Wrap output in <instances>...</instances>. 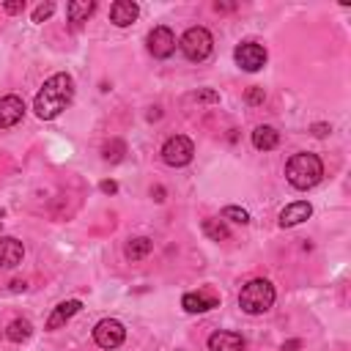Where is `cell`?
Masks as SVG:
<instances>
[{"label":"cell","instance_id":"1","mask_svg":"<svg viewBox=\"0 0 351 351\" xmlns=\"http://www.w3.org/2000/svg\"><path fill=\"white\" fill-rule=\"evenodd\" d=\"M71 99H74V80H71V74L60 71V74H52L44 82V88L36 93L33 110L41 121H52L71 104Z\"/></svg>","mask_w":351,"mask_h":351},{"label":"cell","instance_id":"2","mask_svg":"<svg viewBox=\"0 0 351 351\" xmlns=\"http://www.w3.org/2000/svg\"><path fill=\"white\" fill-rule=\"evenodd\" d=\"M285 178L293 189H310L324 178V162L318 159V154L310 151L293 154L285 165Z\"/></svg>","mask_w":351,"mask_h":351},{"label":"cell","instance_id":"3","mask_svg":"<svg viewBox=\"0 0 351 351\" xmlns=\"http://www.w3.org/2000/svg\"><path fill=\"white\" fill-rule=\"evenodd\" d=\"M274 304V285L263 277L258 280H250L244 282L241 293H239V307L247 313V315H261L266 313L269 307Z\"/></svg>","mask_w":351,"mask_h":351},{"label":"cell","instance_id":"4","mask_svg":"<svg viewBox=\"0 0 351 351\" xmlns=\"http://www.w3.org/2000/svg\"><path fill=\"white\" fill-rule=\"evenodd\" d=\"M178 47H181V52H184L189 60L200 63V60H206V58L211 55L214 38H211V33H208L206 27H189V30L181 36Z\"/></svg>","mask_w":351,"mask_h":351},{"label":"cell","instance_id":"5","mask_svg":"<svg viewBox=\"0 0 351 351\" xmlns=\"http://www.w3.org/2000/svg\"><path fill=\"white\" fill-rule=\"evenodd\" d=\"M159 154H162V162H165V165H170V167H184V165L192 162V156H195V145H192L189 137H184V134H173V137L165 140V145H162Z\"/></svg>","mask_w":351,"mask_h":351},{"label":"cell","instance_id":"6","mask_svg":"<svg viewBox=\"0 0 351 351\" xmlns=\"http://www.w3.org/2000/svg\"><path fill=\"white\" fill-rule=\"evenodd\" d=\"M93 340H96V346H101V348H118V346L126 340V329H123L121 321L104 318V321H99V324L93 326Z\"/></svg>","mask_w":351,"mask_h":351},{"label":"cell","instance_id":"7","mask_svg":"<svg viewBox=\"0 0 351 351\" xmlns=\"http://www.w3.org/2000/svg\"><path fill=\"white\" fill-rule=\"evenodd\" d=\"M233 58H236L239 69H244V71H261L266 66V49L261 44H255V41L239 44L233 49Z\"/></svg>","mask_w":351,"mask_h":351},{"label":"cell","instance_id":"8","mask_svg":"<svg viewBox=\"0 0 351 351\" xmlns=\"http://www.w3.org/2000/svg\"><path fill=\"white\" fill-rule=\"evenodd\" d=\"M145 44H148V52H151L154 58H170V55H173V49H176V36H173V30H170V27L156 25V27L148 33Z\"/></svg>","mask_w":351,"mask_h":351},{"label":"cell","instance_id":"9","mask_svg":"<svg viewBox=\"0 0 351 351\" xmlns=\"http://www.w3.org/2000/svg\"><path fill=\"white\" fill-rule=\"evenodd\" d=\"M219 304V296L211 293V291H189L181 296V307L186 313H208Z\"/></svg>","mask_w":351,"mask_h":351},{"label":"cell","instance_id":"10","mask_svg":"<svg viewBox=\"0 0 351 351\" xmlns=\"http://www.w3.org/2000/svg\"><path fill=\"white\" fill-rule=\"evenodd\" d=\"M25 118V101L19 96L0 99V129H11Z\"/></svg>","mask_w":351,"mask_h":351},{"label":"cell","instance_id":"11","mask_svg":"<svg viewBox=\"0 0 351 351\" xmlns=\"http://www.w3.org/2000/svg\"><path fill=\"white\" fill-rule=\"evenodd\" d=\"M22 255H25V247L19 239H14V236L0 239V266L3 269H14L16 263H22Z\"/></svg>","mask_w":351,"mask_h":351},{"label":"cell","instance_id":"12","mask_svg":"<svg viewBox=\"0 0 351 351\" xmlns=\"http://www.w3.org/2000/svg\"><path fill=\"white\" fill-rule=\"evenodd\" d=\"M137 14H140V8L132 0H115L110 5V22L118 25V27H129L137 19Z\"/></svg>","mask_w":351,"mask_h":351},{"label":"cell","instance_id":"13","mask_svg":"<svg viewBox=\"0 0 351 351\" xmlns=\"http://www.w3.org/2000/svg\"><path fill=\"white\" fill-rule=\"evenodd\" d=\"M310 214H313V206H310L307 200H296V203H288V206L280 211V225H282V228H293V225L304 222Z\"/></svg>","mask_w":351,"mask_h":351},{"label":"cell","instance_id":"14","mask_svg":"<svg viewBox=\"0 0 351 351\" xmlns=\"http://www.w3.org/2000/svg\"><path fill=\"white\" fill-rule=\"evenodd\" d=\"M208 351H244V337L236 332H214L208 337Z\"/></svg>","mask_w":351,"mask_h":351},{"label":"cell","instance_id":"15","mask_svg":"<svg viewBox=\"0 0 351 351\" xmlns=\"http://www.w3.org/2000/svg\"><path fill=\"white\" fill-rule=\"evenodd\" d=\"M80 299H69V302H60L55 310H52V315L47 318V329H60L71 315H77L80 313Z\"/></svg>","mask_w":351,"mask_h":351},{"label":"cell","instance_id":"16","mask_svg":"<svg viewBox=\"0 0 351 351\" xmlns=\"http://www.w3.org/2000/svg\"><path fill=\"white\" fill-rule=\"evenodd\" d=\"M277 143H280V132H277L274 126H255V132H252V145H255L258 151H271V148H277Z\"/></svg>","mask_w":351,"mask_h":351},{"label":"cell","instance_id":"17","mask_svg":"<svg viewBox=\"0 0 351 351\" xmlns=\"http://www.w3.org/2000/svg\"><path fill=\"white\" fill-rule=\"evenodd\" d=\"M96 11V3L93 0H71L69 5H66V14H69V22H74V25H80V22H85L90 14Z\"/></svg>","mask_w":351,"mask_h":351},{"label":"cell","instance_id":"18","mask_svg":"<svg viewBox=\"0 0 351 351\" xmlns=\"http://www.w3.org/2000/svg\"><path fill=\"white\" fill-rule=\"evenodd\" d=\"M151 247H154V241L151 239H145V236H137V239H129V244H126V258L129 261H143L148 252H151Z\"/></svg>","mask_w":351,"mask_h":351},{"label":"cell","instance_id":"19","mask_svg":"<svg viewBox=\"0 0 351 351\" xmlns=\"http://www.w3.org/2000/svg\"><path fill=\"white\" fill-rule=\"evenodd\" d=\"M30 332H33V324H30L27 318H14V321L5 326V337H8V340H14V343L27 340V337H30Z\"/></svg>","mask_w":351,"mask_h":351},{"label":"cell","instance_id":"20","mask_svg":"<svg viewBox=\"0 0 351 351\" xmlns=\"http://www.w3.org/2000/svg\"><path fill=\"white\" fill-rule=\"evenodd\" d=\"M203 233L211 239V241H225L230 236L228 225L222 219H203Z\"/></svg>","mask_w":351,"mask_h":351},{"label":"cell","instance_id":"21","mask_svg":"<svg viewBox=\"0 0 351 351\" xmlns=\"http://www.w3.org/2000/svg\"><path fill=\"white\" fill-rule=\"evenodd\" d=\"M123 154H126V143L123 140H110V143H104V148H101V156H104V162H121L123 159Z\"/></svg>","mask_w":351,"mask_h":351},{"label":"cell","instance_id":"22","mask_svg":"<svg viewBox=\"0 0 351 351\" xmlns=\"http://www.w3.org/2000/svg\"><path fill=\"white\" fill-rule=\"evenodd\" d=\"M222 217H225V219H233V222H239V225H247V222H250V214H247L244 208H239V206H225V208H222Z\"/></svg>","mask_w":351,"mask_h":351},{"label":"cell","instance_id":"23","mask_svg":"<svg viewBox=\"0 0 351 351\" xmlns=\"http://www.w3.org/2000/svg\"><path fill=\"white\" fill-rule=\"evenodd\" d=\"M52 11H55V3H41V5L33 11V22H44V19H49Z\"/></svg>","mask_w":351,"mask_h":351},{"label":"cell","instance_id":"24","mask_svg":"<svg viewBox=\"0 0 351 351\" xmlns=\"http://www.w3.org/2000/svg\"><path fill=\"white\" fill-rule=\"evenodd\" d=\"M263 99H266L263 88H250V90H247V101H250V104H261Z\"/></svg>","mask_w":351,"mask_h":351},{"label":"cell","instance_id":"25","mask_svg":"<svg viewBox=\"0 0 351 351\" xmlns=\"http://www.w3.org/2000/svg\"><path fill=\"white\" fill-rule=\"evenodd\" d=\"M195 99L197 101H219V93L217 90H200V93H195Z\"/></svg>","mask_w":351,"mask_h":351},{"label":"cell","instance_id":"26","mask_svg":"<svg viewBox=\"0 0 351 351\" xmlns=\"http://www.w3.org/2000/svg\"><path fill=\"white\" fill-rule=\"evenodd\" d=\"M3 8H5L8 14H19V11L25 8V0H8V3H5Z\"/></svg>","mask_w":351,"mask_h":351},{"label":"cell","instance_id":"27","mask_svg":"<svg viewBox=\"0 0 351 351\" xmlns=\"http://www.w3.org/2000/svg\"><path fill=\"white\" fill-rule=\"evenodd\" d=\"M99 189H101L104 195H115V192H118V184H115V181H101Z\"/></svg>","mask_w":351,"mask_h":351},{"label":"cell","instance_id":"28","mask_svg":"<svg viewBox=\"0 0 351 351\" xmlns=\"http://www.w3.org/2000/svg\"><path fill=\"white\" fill-rule=\"evenodd\" d=\"M302 348V340H285L282 343V351H299Z\"/></svg>","mask_w":351,"mask_h":351},{"label":"cell","instance_id":"29","mask_svg":"<svg viewBox=\"0 0 351 351\" xmlns=\"http://www.w3.org/2000/svg\"><path fill=\"white\" fill-rule=\"evenodd\" d=\"M326 132H329V126H326V123H315V126H313V134H315V137H324Z\"/></svg>","mask_w":351,"mask_h":351},{"label":"cell","instance_id":"30","mask_svg":"<svg viewBox=\"0 0 351 351\" xmlns=\"http://www.w3.org/2000/svg\"><path fill=\"white\" fill-rule=\"evenodd\" d=\"M233 3H214V11H233Z\"/></svg>","mask_w":351,"mask_h":351},{"label":"cell","instance_id":"31","mask_svg":"<svg viewBox=\"0 0 351 351\" xmlns=\"http://www.w3.org/2000/svg\"><path fill=\"white\" fill-rule=\"evenodd\" d=\"M151 195H154V200H165V189H162V186H156Z\"/></svg>","mask_w":351,"mask_h":351},{"label":"cell","instance_id":"32","mask_svg":"<svg viewBox=\"0 0 351 351\" xmlns=\"http://www.w3.org/2000/svg\"><path fill=\"white\" fill-rule=\"evenodd\" d=\"M11 291H25V282H22V280H14V282H11Z\"/></svg>","mask_w":351,"mask_h":351},{"label":"cell","instance_id":"33","mask_svg":"<svg viewBox=\"0 0 351 351\" xmlns=\"http://www.w3.org/2000/svg\"><path fill=\"white\" fill-rule=\"evenodd\" d=\"M0 222H3V219H0Z\"/></svg>","mask_w":351,"mask_h":351}]
</instances>
